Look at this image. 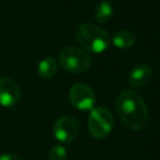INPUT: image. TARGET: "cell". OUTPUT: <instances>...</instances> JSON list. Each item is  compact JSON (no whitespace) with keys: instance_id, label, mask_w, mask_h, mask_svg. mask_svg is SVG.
Masks as SVG:
<instances>
[{"instance_id":"cell-6","label":"cell","mask_w":160,"mask_h":160,"mask_svg":"<svg viewBox=\"0 0 160 160\" xmlns=\"http://www.w3.org/2000/svg\"><path fill=\"white\" fill-rule=\"evenodd\" d=\"M69 98L72 105L80 110H92L96 102V96L93 89L88 85L81 83L71 87Z\"/></svg>"},{"instance_id":"cell-8","label":"cell","mask_w":160,"mask_h":160,"mask_svg":"<svg viewBox=\"0 0 160 160\" xmlns=\"http://www.w3.org/2000/svg\"><path fill=\"white\" fill-rule=\"evenodd\" d=\"M154 76L152 69L148 64H137L128 74V82L132 87H142L150 83Z\"/></svg>"},{"instance_id":"cell-12","label":"cell","mask_w":160,"mask_h":160,"mask_svg":"<svg viewBox=\"0 0 160 160\" xmlns=\"http://www.w3.org/2000/svg\"><path fill=\"white\" fill-rule=\"evenodd\" d=\"M68 152L61 145H56L49 152V160H67Z\"/></svg>"},{"instance_id":"cell-4","label":"cell","mask_w":160,"mask_h":160,"mask_svg":"<svg viewBox=\"0 0 160 160\" xmlns=\"http://www.w3.org/2000/svg\"><path fill=\"white\" fill-rule=\"evenodd\" d=\"M113 117L106 108L99 107L92 109L88 118V130L96 139H102L110 134L113 128Z\"/></svg>"},{"instance_id":"cell-11","label":"cell","mask_w":160,"mask_h":160,"mask_svg":"<svg viewBox=\"0 0 160 160\" xmlns=\"http://www.w3.org/2000/svg\"><path fill=\"white\" fill-rule=\"evenodd\" d=\"M113 8L109 1H101L95 11V19L98 23H107L112 17Z\"/></svg>"},{"instance_id":"cell-3","label":"cell","mask_w":160,"mask_h":160,"mask_svg":"<svg viewBox=\"0 0 160 160\" xmlns=\"http://www.w3.org/2000/svg\"><path fill=\"white\" fill-rule=\"evenodd\" d=\"M59 62L62 69L70 73H84L91 68V56L78 47H67L59 53Z\"/></svg>"},{"instance_id":"cell-9","label":"cell","mask_w":160,"mask_h":160,"mask_svg":"<svg viewBox=\"0 0 160 160\" xmlns=\"http://www.w3.org/2000/svg\"><path fill=\"white\" fill-rule=\"evenodd\" d=\"M112 44L116 47L121 49H127V48H131L133 45L135 44V35L133 32L128 30H120L117 31V32L113 33L111 39Z\"/></svg>"},{"instance_id":"cell-13","label":"cell","mask_w":160,"mask_h":160,"mask_svg":"<svg viewBox=\"0 0 160 160\" xmlns=\"http://www.w3.org/2000/svg\"><path fill=\"white\" fill-rule=\"evenodd\" d=\"M0 160H23L21 157L12 154H3L0 155Z\"/></svg>"},{"instance_id":"cell-5","label":"cell","mask_w":160,"mask_h":160,"mask_svg":"<svg viewBox=\"0 0 160 160\" xmlns=\"http://www.w3.org/2000/svg\"><path fill=\"white\" fill-rule=\"evenodd\" d=\"M55 137L62 143H71L80 132V123L72 116H64L58 119L52 128Z\"/></svg>"},{"instance_id":"cell-10","label":"cell","mask_w":160,"mask_h":160,"mask_svg":"<svg viewBox=\"0 0 160 160\" xmlns=\"http://www.w3.org/2000/svg\"><path fill=\"white\" fill-rule=\"evenodd\" d=\"M58 64L53 58L48 57L42 59L38 64V74L42 78H51L57 74Z\"/></svg>"},{"instance_id":"cell-7","label":"cell","mask_w":160,"mask_h":160,"mask_svg":"<svg viewBox=\"0 0 160 160\" xmlns=\"http://www.w3.org/2000/svg\"><path fill=\"white\" fill-rule=\"evenodd\" d=\"M21 92L18 84L9 78H0V105L10 108L20 100Z\"/></svg>"},{"instance_id":"cell-1","label":"cell","mask_w":160,"mask_h":160,"mask_svg":"<svg viewBox=\"0 0 160 160\" xmlns=\"http://www.w3.org/2000/svg\"><path fill=\"white\" fill-rule=\"evenodd\" d=\"M114 108L123 124L131 130H143L149 123L147 105L135 91L124 89L121 92L116 99Z\"/></svg>"},{"instance_id":"cell-2","label":"cell","mask_w":160,"mask_h":160,"mask_svg":"<svg viewBox=\"0 0 160 160\" xmlns=\"http://www.w3.org/2000/svg\"><path fill=\"white\" fill-rule=\"evenodd\" d=\"M76 40L85 49L94 53L103 52L110 45V36L102 28L93 23H83L76 28Z\"/></svg>"}]
</instances>
